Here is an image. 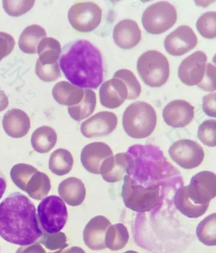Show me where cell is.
Segmentation results:
<instances>
[{"mask_svg":"<svg viewBox=\"0 0 216 253\" xmlns=\"http://www.w3.org/2000/svg\"><path fill=\"white\" fill-rule=\"evenodd\" d=\"M43 232L39 225L36 209L30 199L16 192L0 204V236L21 246L34 244Z\"/></svg>","mask_w":216,"mask_h":253,"instance_id":"obj_1","label":"cell"},{"mask_svg":"<svg viewBox=\"0 0 216 253\" xmlns=\"http://www.w3.org/2000/svg\"><path fill=\"white\" fill-rule=\"evenodd\" d=\"M127 175L144 187L177 184L183 187L180 174L170 164L162 151L152 144L129 147L127 151Z\"/></svg>","mask_w":216,"mask_h":253,"instance_id":"obj_2","label":"cell"},{"mask_svg":"<svg viewBox=\"0 0 216 253\" xmlns=\"http://www.w3.org/2000/svg\"><path fill=\"white\" fill-rule=\"evenodd\" d=\"M60 67L67 80L77 87L96 89L103 81L101 52L87 40L74 42L61 56Z\"/></svg>","mask_w":216,"mask_h":253,"instance_id":"obj_3","label":"cell"},{"mask_svg":"<svg viewBox=\"0 0 216 253\" xmlns=\"http://www.w3.org/2000/svg\"><path fill=\"white\" fill-rule=\"evenodd\" d=\"M158 117L150 104L136 101L124 111L122 126L125 132L133 139H144L156 129Z\"/></svg>","mask_w":216,"mask_h":253,"instance_id":"obj_4","label":"cell"},{"mask_svg":"<svg viewBox=\"0 0 216 253\" xmlns=\"http://www.w3.org/2000/svg\"><path fill=\"white\" fill-rule=\"evenodd\" d=\"M123 179L122 197L127 209L145 213L156 209L161 204V187H143L127 175Z\"/></svg>","mask_w":216,"mask_h":253,"instance_id":"obj_5","label":"cell"},{"mask_svg":"<svg viewBox=\"0 0 216 253\" xmlns=\"http://www.w3.org/2000/svg\"><path fill=\"white\" fill-rule=\"evenodd\" d=\"M10 177L16 186L36 200L46 197L51 189L49 176L30 165H15L10 171Z\"/></svg>","mask_w":216,"mask_h":253,"instance_id":"obj_6","label":"cell"},{"mask_svg":"<svg viewBox=\"0 0 216 253\" xmlns=\"http://www.w3.org/2000/svg\"><path fill=\"white\" fill-rule=\"evenodd\" d=\"M137 71L145 84L151 87H160L169 78V63L161 52L150 50L138 58Z\"/></svg>","mask_w":216,"mask_h":253,"instance_id":"obj_7","label":"cell"},{"mask_svg":"<svg viewBox=\"0 0 216 253\" xmlns=\"http://www.w3.org/2000/svg\"><path fill=\"white\" fill-rule=\"evenodd\" d=\"M38 220L46 233L60 232L67 223L68 211L64 202L57 196H47L39 204Z\"/></svg>","mask_w":216,"mask_h":253,"instance_id":"obj_8","label":"cell"},{"mask_svg":"<svg viewBox=\"0 0 216 253\" xmlns=\"http://www.w3.org/2000/svg\"><path fill=\"white\" fill-rule=\"evenodd\" d=\"M177 11L167 1H159L148 6L142 16L143 28L152 35H161L173 27Z\"/></svg>","mask_w":216,"mask_h":253,"instance_id":"obj_9","label":"cell"},{"mask_svg":"<svg viewBox=\"0 0 216 253\" xmlns=\"http://www.w3.org/2000/svg\"><path fill=\"white\" fill-rule=\"evenodd\" d=\"M102 10L94 2H79L70 8L68 19L72 28L80 33H90L101 24Z\"/></svg>","mask_w":216,"mask_h":253,"instance_id":"obj_10","label":"cell"},{"mask_svg":"<svg viewBox=\"0 0 216 253\" xmlns=\"http://www.w3.org/2000/svg\"><path fill=\"white\" fill-rule=\"evenodd\" d=\"M169 154L178 166L187 170L201 166L205 157L201 144L190 139H181L174 142L170 147Z\"/></svg>","mask_w":216,"mask_h":253,"instance_id":"obj_11","label":"cell"},{"mask_svg":"<svg viewBox=\"0 0 216 253\" xmlns=\"http://www.w3.org/2000/svg\"><path fill=\"white\" fill-rule=\"evenodd\" d=\"M188 187V196L197 205L209 204L216 196V176L210 171H202L193 176Z\"/></svg>","mask_w":216,"mask_h":253,"instance_id":"obj_12","label":"cell"},{"mask_svg":"<svg viewBox=\"0 0 216 253\" xmlns=\"http://www.w3.org/2000/svg\"><path fill=\"white\" fill-rule=\"evenodd\" d=\"M117 126V115L102 111L84 122L81 126V132L86 138L104 137L111 134Z\"/></svg>","mask_w":216,"mask_h":253,"instance_id":"obj_13","label":"cell"},{"mask_svg":"<svg viewBox=\"0 0 216 253\" xmlns=\"http://www.w3.org/2000/svg\"><path fill=\"white\" fill-rule=\"evenodd\" d=\"M208 60L206 54L197 51L183 60L178 69V76L182 83L193 86L201 82Z\"/></svg>","mask_w":216,"mask_h":253,"instance_id":"obj_14","label":"cell"},{"mask_svg":"<svg viewBox=\"0 0 216 253\" xmlns=\"http://www.w3.org/2000/svg\"><path fill=\"white\" fill-rule=\"evenodd\" d=\"M197 42V36L193 29L181 26L166 37L164 47L170 55L180 56L194 49Z\"/></svg>","mask_w":216,"mask_h":253,"instance_id":"obj_15","label":"cell"},{"mask_svg":"<svg viewBox=\"0 0 216 253\" xmlns=\"http://www.w3.org/2000/svg\"><path fill=\"white\" fill-rule=\"evenodd\" d=\"M112 156V149L108 144L102 142H92L84 147L81 153V162L86 170L99 175L105 160Z\"/></svg>","mask_w":216,"mask_h":253,"instance_id":"obj_16","label":"cell"},{"mask_svg":"<svg viewBox=\"0 0 216 253\" xmlns=\"http://www.w3.org/2000/svg\"><path fill=\"white\" fill-rule=\"evenodd\" d=\"M163 119L168 126L183 128L192 123L195 116V108L185 100L170 101L163 108Z\"/></svg>","mask_w":216,"mask_h":253,"instance_id":"obj_17","label":"cell"},{"mask_svg":"<svg viewBox=\"0 0 216 253\" xmlns=\"http://www.w3.org/2000/svg\"><path fill=\"white\" fill-rule=\"evenodd\" d=\"M110 225V221L104 216L91 219L83 231V240L86 246L93 251L106 250V235Z\"/></svg>","mask_w":216,"mask_h":253,"instance_id":"obj_18","label":"cell"},{"mask_svg":"<svg viewBox=\"0 0 216 253\" xmlns=\"http://www.w3.org/2000/svg\"><path fill=\"white\" fill-rule=\"evenodd\" d=\"M99 94L102 106L109 109H115L121 106L127 99L128 91L123 81L113 78L101 85Z\"/></svg>","mask_w":216,"mask_h":253,"instance_id":"obj_19","label":"cell"},{"mask_svg":"<svg viewBox=\"0 0 216 253\" xmlns=\"http://www.w3.org/2000/svg\"><path fill=\"white\" fill-rule=\"evenodd\" d=\"M115 43L120 48L129 49L137 46L142 39V32L137 22L133 20H121L113 32Z\"/></svg>","mask_w":216,"mask_h":253,"instance_id":"obj_20","label":"cell"},{"mask_svg":"<svg viewBox=\"0 0 216 253\" xmlns=\"http://www.w3.org/2000/svg\"><path fill=\"white\" fill-rule=\"evenodd\" d=\"M3 127L9 136L12 138H21L26 136L30 130L31 120L24 111L13 108L4 114Z\"/></svg>","mask_w":216,"mask_h":253,"instance_id":"obj_21","label":"cell"},{"mask_svg":"<svg viewBox=\"0 0 216 253\" xmlns=\"http://www.w3.org/2000/svg\"><path fill=\"white\" fill-rule=\"evenodd\" d=\"M128 157L126 153H117L105 160L101 168V173L105 181L115 183L121 181L127 175Z\"/></svg>","mask_w":216,"mask_h":253,"instance_id":"obj_22","label":"cell"},{"mask_svg":"<svg viewBox=\"0 0 216 253\" xmlns=\"http://www.w3.org/2000/svg\"><path fill=\"white\" fill-rule=\"evenodd\" d=\"M58 192L63 202L71 207L81 205L86 195L85 184L76 177H69L63 180L59 184Z\"/></svg>","mask_w":216,"mask_h":253,"instance_id":"obj_23","label":"cell"},{"mask_svg":"<svg viewBox=\"0 0 216 253\" xmlns=\"http://www.w3.org/2000/svg\"><path fill=\"white\" fill-rule=\"evenodd\" d=\"M176 209L183 215L190 218H197L204 215L208 211L209 204L197 205L192 202L188 194V187H179L174 198Z\"/></svg>","mask_w":216,"mask_h":253,"instance_id":"obj_24","label":"cell"},{"mask_svg":"<svg viewBox=\"0 0 216 253\" xmlns=\"http://www.w3.org/2000/svg\"><path fill=\"white\" fill-rule=\"evenodd\" d=\"M52 94L54 100L60 105L72 107L81 102L84 90L67 81H61L54 85Z\"/></svg>","mask_w":216,"mask_h":253,"instance_id":"obj_25","label":"cell"},{"mask_svg":"<svg viewBox=\"0 0 216 253\" xmlns=\"http://www.w3.org/2000/svg\"><path fill=\"white\" fill-rule=\"evenodd\" d=\"M31 142L32 147L36 152L42 154L49 153L56 145L57 134L51 126H40L34 131Z\"/></svg>","mask_w":216,"mask_h":253,"instance_id":"obj_26","label":"cell"},{"mask_svg":"<svg viewBox=\"0 0 216 253\" xmlns=\"http://www.w3.org/2000/svg\"><path fill=\"white\" fill-rule=\"evenodd\" d=\"M47 36L45 29L39 25H32L24 29L19 40V46L25 53H37L39 43Z\"/></svg>","mask_w":216,"mask_h":253,"instance_id":"obj_27","label":"cell"},{"mask_svg":"<svg viewBox=\"0 0 216 253\" xmlns=\"http://www.w3.org/2000/svg\"><path fill=\"white\" fill-rule=\"evenodd\" d=\"M97 105V96L90 89L84 90V96L80 103L68 108L70 116L76 121H81L94 112Z\"/></svg>","mask_w":216,"mask_h":253,"instance_id":"obj_28","label":"cell"},{"mask_svg":"<svg viewBox=\"0 0 216 253\" xmlns=\"http://www.w3.org/2000/svg\"><path fill=\"white\" fill-rule=\"evenodd\" d=\"M74 158L69 151L58 148L52 153L49 159V169L54 175L63 176L71 171Z\"/></svg>","mask_w":216,"mask_h":253,"instance_id":"obj_29","label":"cell"},{"mask_svg":"<svg viewBox=\"0 0 216 253\" xmlns=\"http://www.w3.org/2000/svg\"><path fill=\"white\" fill-rule=\"evenodd\" d=\"M61 51L62 49L58 41L54 38H43L38 46V60L42 64H54L58 62Z\"/></svg>","mask_w":216,"mask_h":253,"instance_id":"obj_30","label":"cell"},{"mask_svg":"<svg viewBox=\"0 0 216 253\" xmlns=\"http://www.w3.org/2000/svg\"><path fill=\"white\" fill-rule=\"evenodd\" d=\"M129 239L126 226L122 223H116L109 227L106 235V247L111 251H119L125 248Z\"/></svg>","mask_w":216,"mask_h":253,"instance_id":"obj_31","label":"cell"},{"mask_svg":"<svg viewBox=\"0 0 216 253\" xmlns=\"http://www.w3.org/2000/svg\"><path fill=\"white\" fill-rule=\"evenodd\" d=\"M198 239L204 245L215 246L216 245V213L207 216L197 226Z\"/></svg>","mask_w":216,"mask_h":253,"instance_id":"obj_32","label":"cell"},{"mask_svg":"<svg viewBox=\"0 0 216 253\" xmlns=\"http://www.w3.org/2000/svg\"><path fill=\"white\" fill-rule=\"evenodd\" d=\"M113 78L120 79L126 85L128 91L127 99L133 100L139 98L142 92V87L133 72L127 69H120L115 72Z\"/></svg>","mask_w":216,"mask_h":253,"instance_id":"obj_33","label":"cell"},{"mask_svg":"<svg viewBox=\"0 0 216 253\" xmlns=\"http://www.w3.org/2000/svg\"><path fill=\"white\" fill-rule=\"evenodd\" d=\"M197 31L207 39H215L216 37V13H204L198 19L196 24Z\"/></svg>","mask_w":216,"mask_h":253,"instance_id":"obj_34","label":"cell"},{"mask_svg":"<svg viewBox=\"0 0 216 253\" xmlns=\"http://www.w3.org/2000/svg\"><path fill=\"white\" fill-rule=\"evenodd\" d=\"M35 3V0H4L3 6L9 15L19 17L28 12Z\"/></svg>","mask_w":216,"mask_h":253,"instance_id":"obj_35","label":"cell"},{"mask_svg":"<svg viewBox=\"0 0 216 253\" xmlns=\"http://www.w3.org/2000/svg\"><path fill=\"white\" fill-rule=\"evenodd\" d=\"M216 120L211 119L204 121L199 126L198 130V137L204 145L215 147L216 140Z\"/></svg>","mask_w":216,"mask_h":253,"instance_id":"obj_36","label":"cell"},{"mask_svg":"<svg viewBox=\"0 0 216 253\" xmlns=\"http://www.w3.org/2000/svg\"><path fill=\"white\" fill-rule=\"evenodd\" d=\"M36 74L38 78L45 82H52L57 80L61 77L58 63L54 64H42L38 60L36 65Z\"/></svg>","mask_w":216,"mask_h":253,"instance_id":"obj_37","label":"cell"},{"mask_svg":"<svg viewBox=\"0 0 216 253\" xmlns=\"http://www.w3.org/2000/svg\"><path fill=\"white\" fill-rule=\"evenodd\" d=\"M41 239V243L51 251L65 249L68 246L67 237L63 232L52 234L45 232Z\"/></svg>","mask_w":216,"mask_h":253,"instance_id":"obj_38","label":"cell"},{"mask_svg":"<svg viewBox=\"0 0 216 253\" xmlns=\"http://www.w3.org/2000/svg\"><path fill=\"white\" fill-rule=\"evenodd\" d=\"M198 86L205 91H216V67L212 63L207 65L204 78Z\"/></svg>","mask_w":216,"mask_h":253,"instance_id":"obj_39","label":"cell"},{"mask_svg":"<svg viewBox=\"0 0 216 253\" xmlns=\"http://www.w3.org/2000/svg\"><path fill=\"white\" fill-rule=\"evenodd\" d=\"M15 45V40L12 36L3 32H0V62L12 53Z\"/></svg>","mask_w":216,"mask_h":253,"instance_id":"obj_40","label":"cell"},{"mask_svg":"<svg viewBox=\"0 0 216 253\" xmlns=\"http://www.w3.org/2000/svg\"><path fill=\"white\" fill-rule=\"evenodd\" d=\"M216 96L215 92L206 95L203 98V110L205 114L214 118L216 117Z\"/></svg>","mask_w":216,"mask_h":253,"instance_id":"obj_41","label":"cell"},{"mask_svg":"<svg viewBox=\"0 0 216 253\" xmlns=\"http://www.w3.org/2000/svg\"><path fill=\"white\" fill-rule=\"evenodd\" d=\"M16 253H47L40 244L35 243L28 246H22Z\"/></svg>","mask_w":216,"mask_h":253,"instance_id":"obj_42","label":"cell"},{"mask_svg":"<svg viewBox=\"0 0 216 253\" xmlns=\"http://www.w3.org/2000/svg\"><path fill=\"white\" fill-rule=\"evenodd\" d=\"M8 99L7 96L3 91L0 90V112H3L8 106Z\"/></svg>","mask_w":216,"mask_h":253,"instance_id":"obj_43","label":"cell"},{"mask_svg":"<svg viewBox=\"0 0 216 253\" xmlns=\"http://www.w3.org/2000/svg\"><path fill=\"white\" fill-rule=\"evenodd\" d=\"M51 253H86V252L81 248L72 246L67 249L59 250L58 252Z\"/></svg>","mask_w":216,"mask_h":253,"instance_id":"obj_44","label":"cell"},{"mask_svg":"<svg viewBox=\"0 0 216 253\" xmlns=\"http://www.w3.org/2000/svg\"><path fill=\"white\" fill-rule=\"evenodd\" d=\"M6 182L3 177H0V200L3 197L6 191Z\"/></svg>","mask_w":216,"mask_h":253,"instance_id":"obj_45","label":"cell"},{"mask_svg":"<svg viewBox=\"0 0 216 253\" xmlns=\"http://www.w3.org/2000/svg\"><path fill=\"white\" fill-rule=\"evenodd\" d=\"M123 253H138L135 252V251H127V252H126Z\"/></svg>","mask_w":216,"mask_h":253,"instance_id":"obj_46","label":"cell"}]
</instances>
